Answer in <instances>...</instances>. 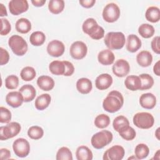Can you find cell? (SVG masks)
I'll list each match as a JSON object with an SVG mask.
<instances>
[{
	"label": "cell",
	"mask_w": 160,
	"mask_h": 160,
	"mask_svg": "<svg viewBox=\"0 0 160 160\" xmlns=\"http://www.w3.org/2000/svg\"><path fill=\"white\" fill-rule=\"evenodd\" d=\"M70 55L71 57L76 60L83 59L87 54L88 48L86 44L81 41L74 42L70 47Z\"/></svg>",
	"instance_id": "obj_9"
},
{
	"label": "cell",
	"mask_w": 160,
	"mask_h": 160,
	"mask_svg": "<svg viewBox=\"0 0 160 160\" xmlns=\"http://www.w3.org/2000/svg\"><path fill=\"white\" fill-rule=\"evenodd\" d=\"M1 29L0 34L2 36H6L11 31V24L9 22V21L7 19L5 18H1Z\"/></svg>",
	"instance_id": "obj_42"
},
{
	"label": "cell",
	"mask_w": 160,
	"mask_h": 160,
	"mask_svg": "<svg viewBox=\"0 0 160 160\" xmlns=\"http://www.w3.org/2000/svg\"><path fill=\"white\" fill-rule=\"evenodd\" d=\"M11 131L12 138L17 136L21 131V125L17 122H11L7 124Z\"/></svg>",
	"instance_id": "obj_43"
},
{
	"label": "cell",
	"mask_w": 160,
	"mask_h": 160,
	"mask_svg": "<svg viewBox=\"0 0 160 160\" xmlns=\"http://www.w3.org/2000/svg\"><path fill=\"white\" fill-rule=\"evenodd\" d=\"M146 19L152 23L157 22L160 19V10L156 6L148 8L145 13Z\"/></svg>",
	"instance_id": "obj_27"
},
{
	"label": "cell",
	"mask_w": 160,
	"mask_h": 160,
	"mask_svg": "<svg viewBox=\"0 0 160 160\" xmlns=\"http://www.w3.org/2000/svg\"><path fill=\"white\" fill-rule=\"evenodd\" d=\"M57 160H72V154L70 149L67 147L61 148L56 153Z\"/></svg>",
	"instance_id": "obj_38"
},
{
	"label": "cell",
	"mask_w": 160,
	"mask_h": 160,
	"mask_svg": "<svg viewBox=\"0 0 160 160\" xmlns=\"http://www.w3.org/2000/svg\"><path fill=\"white\" fill-rule=\"evenodd\" d=\"M79 4L85 8H92L96 3L95 0H80L79 1Z\"/></svg>",
	"instance_id": "obj_49"
},
{
	"label": "cell",
	"mask_w": 160,
	"mask_h": 160,
	"mask_svg": "<svg viewBox=\"0 0 160 160\" xmlns=\"http://www.w3.org/2000/svg\"><path fill=\"white\" fill-rule=\"evenodd\" d=\"M76 88L80 93L82 94H87L92 90V82L88 78H80L76 82Z\"/></svg>",
	"instance_id": "obj_23"
},
{
	"label": "cell",
	"mask_w": 160,
	"mask_h": 160,
	"mask_svg": "<svg viewBox=\"0 0 160 160\" xmlns=\"http://www.w3.org/2000/svg\"><path fill=\"white\" fill-rule=\"evenodd\" d=\"M14 154L19 158L26 157L30 152V144L24 138H18L12 144Z\"/></svg>",
	"instance_id": "obj_8"
},
{
	"label": "cell",
	"mask_w": 160,
	"mask_h": 160,
	"mask_svg": "<svg viewBox=\"0 0 160 160\" xmlns=\"http://www.w3.org/2000/svg\"><path fill=\"white\" fill-rule=\"evenodd\" d=\"M109 117L105 114H101L97 116L94 119V125L99 129L107 128L110 124Z\"/></svg>",
	"instance_id": "obj_36"
},
{
	"label": "cell",
	"mask_w": 160,
	"mask_h": 160,
	"mask_svg": "<svg viewBox=\"0 0 160 160\" xmlns=\"http://www.w3.org/2000/svg\"><path fill=\"white\" fill-rule=\"evenodd\" d=\"M132 121L134 124L138 128L147 129L153 126L154 118L149 112H141L134 114Z\"/></svg>",
	"instance_id": "obj_6"
},
{
	"label": "cell",
	"mask_w": 160,
	"mask_h": 160,
	"mask_svg": "<svg viewBox=\"0 0 160 160\" xmlns=\"http://www.w3.org/2000/svg\"><path fill=\"white\" fill-rule=\"evenodd\" d=\"M0 16L1 17L8 16L6 8L2 3H0Z\"/></svg>",
	"instance_id": "obj_52"
},
{
	"label": "cell",
	"mask_w": 160,
	"mask_h": 160,
	"mask_svg": "<svg viewBox=\"0 0 160 160\" xmlns=\"http://www.w3.org/2000/svg\"><path fill=\"white\" fill-rule=\"evenodd\" d=\"M19 91L21 93L23 96L24 101L26 102L32 101L36 94V91L33 86L31 84L23 85L19 89Z\"/></svg>",
	"instance_id": "obj_22"
},
{
	"label": "cell",
	"mask_w": 160,
	"mask_h": 160,
	"mask_svg": "<svg viewBox=\"0 0 160 160\" xmlns=\"http://www.w3.org/2000/svg\"><path fill=\"white\" fill-rule=\"evenodd\" d=\"M28 8L29 5L26 0H11L9 2V11L14 16L26 12Z\"/></svg>",
	"instance_id": "obj_12"
},
{
	"label": "cell",
	"mask_w": 160,
	"mask_h": 160,
	"mask_svg": "<svg viewBox=\"0 0 160 160\" xmlns=\"http://www.w3.org/2000/svg\"><path fill=\"white\" fill-rule=\"evenodd\" d=\"M138 32L142 38L148 39L154 35L155 30L152 25L144 23L139 26L138 28Z\"/></svg>",
	"instance_id": "obj_32"
},
{
	"label": "cell",
	"mask_w": 160,
	"mask_h": 160,
	"mask_svg": "<svg viewBox=\"0 0 160 160\" xmlns=\"http://www.w3.org/2000/svg\"><path fill=\"white\" fill-rule=\"evenodd\" d=\"M21 78L25 81H32L36 76V72L34 68L26 66L22 69L20 72Z\"/></svg>",
	"instance_id": "obj_35"
},
{
	"label": "cell",
	"mask_w": 160,
	"mask_h": 160,
	"mask_svg": "<svg viewBox=\"0 0 160 160\" xmlns=\"http://www.w3.org/2000/svg\"><path fill=\"white\" fill-rule=\"evenodd\" d=\"M139 104L144 109H153L156 104V98L150 92L142 94L139 98Z\"/></svg>",
	"instance_id": "obj_16"
},
{
	"label": "cell",
	"mask_w": 160,
	"mask_h": 160,
	"mask_svg": "<svg viewBox=\"0 0 160 160\" xmlns=\"http://www.w3.org/2000/svg\"><path fill=\"white\" fill-rule=\"evenodd\" d=\"M125 154L124 148L120 145H114L104 153L102 159L104 160H121Z\"/></svg>",
	"instance_id": "obj_10"
},
{
	"label": "cell",
	"mask_w": 160,
	"mask_h": 160,
	"mask_svg": "<svg viewBox=\"0 0 160 160\" xmlns=\"http://www.w3.org/2000/svg\"><path fill=\"white\" fill-rule=\"evenodd\" d=\"M46 40L45 34L41 31H34L29 37L31 44L34 46H39L44 44Z\"/></svg>",
	"instance_id": "obj_30"
},
{
	"label": "cell",
	"mask_w": 160,
	"mask_h": 160,
	"mask_svg": "<svg viewBox=\"0 0 160 160\" xmlns=\"http://www.w3.org/2000/svg\"><path fill=\"white\" fill-rule=\"evenodd\" d=\"M104 41L109 49L118 50L124 47L126 38L122 32H109L106 35Z\"/></svg>",
	"instance_id": "obj_3"
},
{
	"label": "cell",
	"mask_w": 160,
	"mask_h": 160,
	"mask_svg": "<svg viewBox=\"0 0 160 160\" xmlns=\"http://www.w3.org/2000/svg\"><path fill=\"white\" fill-rule=\"evenodd\" d=\"M159 129H160V128H158L156 129V132H155V135H156V138H157V139H158V140H159Z\"/></svg>",
	"instance_id": "obj_53"
},
{
	"label": "cell",
	"mask_w": 160,
	"mask_h": 160,
	"mask_svg": "<svg viewBox=\"0 0 160 160\" xmlns=\"http://www.w3.org/2000/svg\"><path fill=\"white\" fill-rule=\"evenodd\" d=\"M19 85V78L16 75H9L5 79V86L8 89H15Z\"/></svg>",
	"instance_id": "obj_40"
},
{
	"label": "cell",
	"mask_w": 160,
	"mask_h": 160,
	"mask_svg": "<svg viewBox=\"0 0 160 160\" xmlns=\"http://www.w3.org/2000/svg\"><path fill=\"white\" fill-rule=\"evenodd\" d=\"M65 64V72L64 76H71L74 72V66L69 61H63Z\"/></svg>",
	"instance_id": "obj_46"
},
{
	"label": "cell",
	"mask_w": 160,
	"mask_h": 160,
	"mask_svg": "<svg viewBox=\"0 0 160 160\" xmlns=\"http://www.w3.org/2000/svg\"><path fill=\"white\" fill-rule=\"evenodd\" d=\"M138 64L143 68L149 66L152 62V56L148 51H142L136 56Z\"/></svg>",
	"instance_id": "obj_21"
},
{
	"label": "cell",
	"mask_w": 160,
	"mask_h": 160,
	"mask_svg": "<svg viewBox=\"0 0 160 160\" xmlns=\"http://www.w3.org/2000/svg\"><path fill=\"white\" fill-rule=\"evenodd\" d=\"M6 101L12 108H16L22 105L24 98L19 91H12L6 95Z\"/></svg>",
	"instance_id": "obj_14"
},
{
	"label": "cell",
	"mask_w": 160,
	"mask_h": 160,
	"mask_svg": "<svg viewBox=\"0 0 160 160\" xmlns=\"http://www.w3.org/2000/svg\"><path fill=\"white\" fill-rule=\"evenodd\" d=\"M137 159V158H136V157L134 156H131V157H130V158H128V159Z\"/></svg>",
	"instance_id": "obj_54"
},
{
	"label": "cell",
	"mask_w": 160,
	"mask_h": 160,
	"mask_svg": "<svg viewBox=\"0 0 160 160\" xmlns=\"http://www.w3.org/2000/svg\"><path fill=\"white\" fill-rule=\"evenodd\" d=\"M12 138L11 131L8 125L1 126L0 128V139L1 141L7 140Z\"/></svg>",
	"instance_id": "obj_44"
},
{
	"label": "cell",
	"mask_w": 160,
	"mask_h": 160,
	"mask_svg": "<svg viewBox=\"0 0 160 160\" xmlns=\"http://www.w3.org/2000/svg\"><path fill=\"white\" fill-rule=\"evenodd\" d=\"M0 52H1V60L0 64L1 66L7 64L9 60V52L5 49L2 48H0Z\"/></svg>",
	"instance_id": "obj_45"
},
{
	"label": "cell",
	"mask_w": 160,
	"mask_h": 160,
	"mask_svg": "<svg viewBox=\"0 0 160 160\" xmlns=\"http://www.w3.org/2000/svg\"><path fill=\"white\" fill-rule=\"evenodd\" d=\"M119 134L122 138H123L126 141L133 140L136 136V131L134 130V128H132L130 126H128L125 129L119 131Z\"/></svg>",
	"instance_id": "obj_39"
},
{
	"label": "cell",
	"mask_w": 160,
	"mask_h": 160,
	"mask_svg": "<svg viewBox=\"0 0 160 160\" xmlns=\"http://www.w3.org/2000/svg\"><path fill=\"white\" fill-rule=\"evenodd\" d=\"M124 104V98L118 91L109 92L102 102L103 109L110 113H114L121 109Z\"/></svg>",
	"instance_id": "obj_1"
},
{
	"label": "cell",
	"mask_w": 160,
	"mask_h": 160,
	"mask_svg": "<svg viewBox=\"0 0 160 160\" xmlns=\"http://www.w3.org/2000/svg\"><path fill=\"white\" fill-rule=\"evenodd\" d=\"M141 81V86L140 90H148L151 88L154 84V79L149 74H141L139 76Z\"/></svg>",
	"instance_id": "obj_34"
},
{
	"label": "cell",
	"mask_w": 160,
	"mask_h": 160,
	"mask_svg": "<svg viewBox=\"0 0 160 160\" xmlns=\"http://www.w3.org/2000/svg\"><path fill=\"white\" fill-rule=\"evenodd\" d=\"M121 11L119 6L114 3L108 4L103 9L102 18L108 22H114L116 21L120 16Z\"/></svg>",
	"instance_id": "obj_7"
},
{
	"label": "cell",
	"mask_w": 160,
	"mask_h": 160,
	"mask_svg": "<svg viewBox=\"0 0 160 160\" xmlns=\"http://www.w3.org/2000/svg\"><path fill=\"white\" fill-rule=\"evenodd\" d=\"M112 76L108 74L104 73L99 75L95 80V85L97 89L99 90H105L108 89L112 84Z\"/></svg>",
	"instance_id": "obj_15"
},
{
	"label": "cell",
	"mask_w": 160,
	"mask_h": 160,
	"mask_svg": "<svg viewBox=\"0 0 160 160\" xmlns=\"http://www.w3.org/2000/svg\"><path fill=\"white\" fill-rule=\"evenodd\" d=\"M112 133L108 130H102L94 134L91 138V144L93 148L101 149L110 144L112 140Z\"/></svg>",
	"instance_id": "obj_4"
},
{
	"label": "cell",
	"mask_w": 160,
	"mask_h": 160,
	"mask_svg": "<svg viewBox=\"0 0 160 160\" xmlns=\"http://www.w3.org/2000/svg\"><path fill=\"white\" fill-rule=\"evenodd\" d=\"M64 8L63 0H51L48 4V9L51 12L54 14L61 13Z\"/></svg>",
	"instance_id": "obj_31"
},
{
	"label": "cell",
	"mask_w": 160,
	"mask_h": 160,
	"mask_svg": "<svg viewBox=\"0 0 160 160\" xmlns=\"http://www.w3.org/2000/svg\"><path fill=\"white\" fill-rule=\"evenodd\" d=\"M149 153V147L143 143L138 144L134 149L135 156L137 159H142L148 157Z\"/></svg>",
	"instance_id": "obj_33"
},
{
	"label": "cell",
	"mask_w": 160,
	"mask_h": 160,
	"mask_svg": "<svg viewBox=\"0 0 160 160\" xmlns=\"http://www.w3.org/2000/svg\"><path fill=\"white\" fill-rule=\"evenodd\" d=\"M64 44L59 40H52L50 41L47 46L48 53L52 57H59L62 56L64 52Z\"/></svg>",
	"instance_id": "obj_13"
},
{
	"label": "cell",
	"mask_w": 160,
	"mask_h": 160,
	"mask_svg": "<svg viewBox=\"0 0 160 160\" xmlns=\"http://www.w3.org/2000/svg\"><path fill=\"white\" fill-rule=\"evenodd\" d=\"M159 63H160V61H158L154 66L153 67V72L154 73L158 76H160V68H159Z\"/></svg>",
	"instance_id": "obj_51"
},
{
	"label": "cell",
	"mask_w": 160,
	"mask_h": 160,
	"mask_svg": "<svg viewBox=\"0 0 160 160\" xmlns=\"http://www.w3.org/2000/svg\"><path fill=\"white\" fill-rule=\"evenodd\" d=\"M37 84L42 90L44 91H49L54 88V81L50 76L42 75L38 78Z\"/></svg>",
	"instance_id": "obj_19"
},
{
	"label": "cell",
	"mask_w": 160,
	"mask_h": 160,
	"mask_svg": "<svg viewBox=\"0 0 160 160\" xmlns=\"http://www.w3.org/2000/svg\"><path fill=\"white\" fill-rule=\"evenodd\" d=\"M46 0H32L31 1L32 4L36 7H41L46 3Z\"/></svg>",
	"instance_id": "obj_50"
},
{
	"label": "cell",
	"mask_w": 160,
	"mask_h": 160,
	"mask_svg": "<svg viewBox=\"0 0 160 160\" xmlns=\"http://www.w3.org/2000/svg\"><path fill=\"white\" fill-rule=\"evenodd\" d=\"M142 45L141 39L135 34H131L128 36L126 49L130 52H135L139 50Z\"/></svg>",
	"instance_id": "obj_18"
},
{
	"label": "cell",
	"mask_w": 160,
	"mask_h": 160,
	"mask_svg": "<svg viewBox=\"0 0 160 160\" xmlns=\"http://www.w3.org/2000/svg\"><path fill=\"white\" fill-rule=\"evenodd\" d=\"M114 74L119 78H123L128 75L130 70L129 62L123 59L117 60L112 68Z\"/></svg>",
	"instance_id": "obj_11"
},
{
	"label": "cell",
	"mask_w": 160,
	"mask_h": 160,
	"mask_svg": "<svg viewBox=\"0 0 160 160\" xmlns=\"http://www.w3.org/2000/svg\"><path fill=\"white\" fill-rule=\"evenodd\" d=\"M8 45L13 53L18 56L24 55L28 51V44L24 39L19 35H12L8 41Z\"/></svg>",
	"instance_id": "obj_5"
},
{
	"label": "cell",
	"mask_w": 160,
	"mask_h": 160,
	"mask_svg": "<svg viewBox=\"0 0 160 160\" xmlns=\"http://www.w3.org/2000/svg\"><path fill=\"white\" fill-rule=\"evenodd\" d=\"M15 27L18 32L21 34H26L31 29V23L29 19L22 18L16 21Z\"/></svg>",
	"instance_id": "obj_28"
},
{
	"label": "cell",
	"mask_w": 160,
	"mask_h": 160,
	"mask_svg": "<svg viewBox=\"0 0 160 160\" xmlns=\"http://www.w3.org/2000/svg\"><path fill=\"white\" fill-rule=\"evenodd\" d=\"M124 85L127 89L132 91L140 90L141 81L138 76L130 75L126 77L124 81Z\"/></svg>",
	"instance_id": "obj_20"
},
{
	"label": "cell",
	"mask_w": 160,
	"mask_h": 160,
	"mask_svg": "<svg viewBox=\"0 0 160 160\" xmlns=\"http://www.w3.org/2000/svg\"><path fill=\"white\" fill-rule=\"evenodd\" d=\"M129 126V122L127 118L124 116L120 115L115 118L112 122V126L114 130L119 132Z\"/></svg>",
	"instance_id": "obj_29"
},
{
	"label": "cell",
	"mask_w": 160,
	"mask_h": 160,
	"mask_svg": "<svg viewBox=\"0 0 160 160\" xmlns=\"http://www.w3.org/2000/svg\"><path fill=\"white\" fill-rule=\"evenodd\" d=\"M98 59L100 64L104 66H108L114 62L115 56L110 49H104L99 52Z\"/></svg>",
	"instance_id": "obj_17"
},
{
	"label": "cell",
	"mask_w": 160,
	"mask_h": 160,
	"mask_svg": "<svg viewBox=\"0 0 160 160\" xmlns=\"http://www.w3.org/2000/svg\"><path fill=\"white\" fill-rule=\"evenodd\" d=\"M159 40L160 38L159 36H156L154 37L151 42V46L152 50L156 54H159L160 53V48H159Z\"/></svg>",
	"instance_id": "obj_47"
},
{
	"label": "cell",
	"mask_w": 160,
	"mask_h": 160,
	"mask_svg": "<svg viewBox=\"0 0 160 160\" xmlns=\"http://www.w3.org/2000/svg\"><path fill=\"white\" fill-rule=\"evenodd\" d=\"M51 101V97L49 94H42L36 98L34 105L38 110L42 111L49 106Z\"/></svg>",
	"instance_id": "obj_24"
},
{
	"label": "cell",
	"mask_w": 160,
	"mask_h": 160,
	"mask_svg": "<svg viewBox=\"0 0 160 160\" xmlns=\"http://www.w3.org/2000/svg\"><path fill=\"white\" fill-rule=\"evenodd\" d=\"M49 71L54 75H64L65 72V64L63 61H53L49 65Z\"/></svg>",
	"instance_id": "obj_26"
},
{
	"label": "cell",
	"mask_w": 160,
	"mask_h": 160,
	"mask_svg": "<svg viewBox=\"0 0 160 160\" xmlns=\"http://www.w3.org/2000/svg\"><path fill=\"white\" fill-rule=\"evenodd\" d=\"M82 29L85 34L89 35L92 39L99 40L104 36V29L98 25L96 21L92 18L86 19L82 26Z\"/></svg>",
	"instance_id": "obj_2"
},
{
	"label": "cell",
	"mask_w": 160,
	"mask_h": 160,
	"mask_svg": "<svg viewBox=\"0 0 160 160\" xmlns=\"http://www.w3.org/2000/svg\"><path fill=\"white\" fill-rule=\"evenodd\" d=\"M76 156L78 160H91L92 159L93 154L88 147L80 146L76 149Z\"/></svg>",
	"instance_id": "obj_25"
},
{
	"label": "cell",
	"mask_w": 160,
	"mask_h": 160,
	"mask_svg": "<svg viewBox=\"0 0 160 160\" xmlns=\"http://www.w3.org/2000/svg\"><path fill=\"white\" fill-rule=\"evenodd\" d=\"M28 135L31 139L38 140L43 136L44 131L40 126H32L29 128L28 131Z\"/></svg>",
	"instance_id": "obj_37"
},
{
	"label": "cell",
	"mask_w": 160,
	"mask_h": 160,
	"mask_svg": "<svg viewBox=\"0 0 160 160\" xmlns=\"http://www.w3.org/2000/svg\"><path fill=\"white\" fill-rule=\"evenodd\" d=\"M11 111L2 106L0 107V122L1 123H9L11 119Z\"/></svg>",
	"instance_id": "obj_41"
},
{
	"label": "cell",
	"mask_w": 160,
	"mask_h": 160,
	"mask_svg": "<svg viewBox=\"0 0 160 160\" xmlns=\"http://www.w3.org/2000/svg\"><path fill=\"white\" fill-rule=\"evenodd\" d=\"M11 157V152L6 148H1L0 149V159L1 160H6Z\"/></svg>",
	"instance_id": "obj_48"
}]
</instances>
